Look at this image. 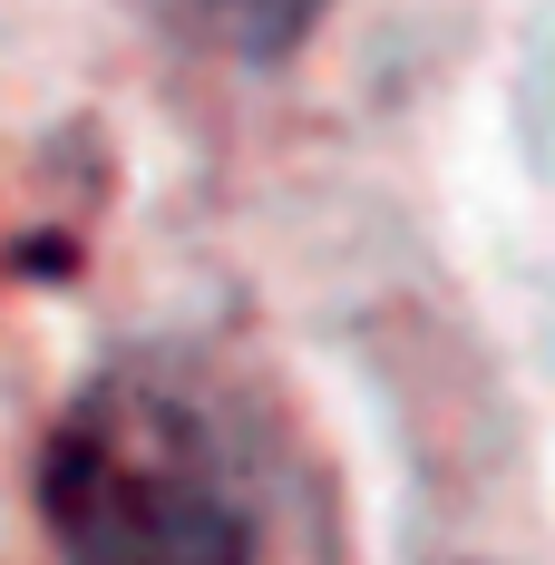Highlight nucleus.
<instances>
[{"mask_svg":"<svg viewBox=\"0 0 555 565\" xmlns=\"http://www.w3.org/2000/svg\"><path fill=\"white\" fill-rule=\"evenodd\" d=\"M58 565H254V498L234 449L157 371H108L68 399L40 458Z\"/></svg>","mask_w":555,"mask_h":565,"instance_id":"obj_1","label":"nucleus"},{"mask_svg":"<svg viewBox=\"0 0 555 565\" xmlns=\"http://www.w3.org/2000/svg\"><path fill=\"white\" fill-rule=\"evenodd\" d=\"M147 10L167 20L175 40H195V50L244 58V68H274V58H292L322 30L332 0H147Z\"/></svg>","mask_w":555,"mask_h":565,"instance_id":"obj_2","label":"nucleus"}]
</instances>
